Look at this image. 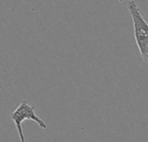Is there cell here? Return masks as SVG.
<instances>
[{
  "mask_svg": "<svg viewBox=\"0 0 148 142\" xmlns=\"http://www.w3.org/2000/svg\"><path fill=\"white\" fill-rule=\"evenodd\" d=\"M127 9L134 24V38L142 60L148 63V23L140 14V9L134 0L127 3Z\"/></svg>",
  "mask_w": 148,
  "mask_h": 142,
  "instance_id": "obj_1",
  "label": "cell"
},
{
  "mask_svg": "<svg viewBox=\"0 0 148 142\" xmlns=\"http://www.w3.org/2000/svg\"><path fill=\"white\" fill-rule=\"evenodd\" d=\"M11 120L16 126V129L17 131V134L19 136L20 142H25V137L23 131L22 124L23 121L29 120L32 121L37 124V126L42 129H47V124L42 120L35 111V107L33 105L29 104L26 101H23L11 113Z\"/></svg>",
  "mask_w": 148,
  "mask_h": 142,
  "instance_id": "obj_2",
  "label": "cell"
},
{
  "mask_svg": "<svg viewBox=\"0 0 148 142\" xmlns=\"http://www.w3.org/2000/svg\"><path fill=\"white\" fill-rule=\"evenodd\" d=\"M118 1H120V2H123L124 0H118Z\"/></svg>",
  "mask_w": 148,
  "mask_h": 142,
  "instance_id": "obj_3",
  "label": "cell"
},
{
  "mask_svg": "<svg viewBox=\"0 0 148 142\" xmlns=\"http://www.w3.org/2000/svg\"><path fill=\"white\" fill-rule=\"evenodd\" d=\"M147 1H148V0H147Z\"/></svg>",
  "mask_w": 148,
  "mask_h": 142,
  "instance_id": "obj_4",
  "label": "cell"
}]
</instances>
